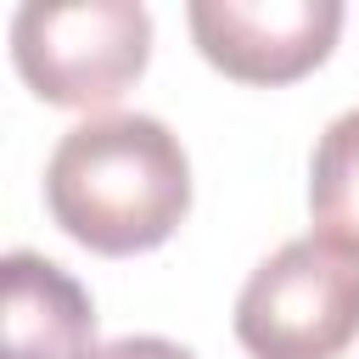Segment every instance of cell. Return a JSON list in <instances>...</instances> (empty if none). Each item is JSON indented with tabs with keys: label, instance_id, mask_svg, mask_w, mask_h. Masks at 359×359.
<instances>
[{
	"label": "cell",
	"instance_id": "6da1fadb",
	"mask_svg": "<svg viewBox=\"0 0 359 359\" xmlns=\"http://www.w3.org/2000/svg\"><path fill=\"white\" fill-rule=\"evenodd\" d=\"M45 208L101 258L151 252L191 213V157L151 112L84 118L45 163Z\"/></svg>",
	"mask_w": 359,
	"mask_h": 359
},
{
	"label": "cell",
	"instance_id": "7a4b0ae2",
	"mask_svg": "<svg viewBox=\"0 0 359 359\" xmlns=\"http://www.w3.org/2000/svg\"><path fill=\"white\" fill-rule=\"evenodd\" d=\"M230 325L252 359H337L359 337V247L320 230L280 241L236 292Z\"/></svg>",
	"mask_w": 359,
	"mask_h": 359
},
{
	"label": "cell",
	"instance_id": "3957f363",
	"mask_svg": "<svg viewBox=\"0 0 359 359\" xmlns=\"http://www.w3.org/2000/svg\"><path fill=\"white\" fill-rule=\"evenodd\" d=\"M11 62L39 101L101 118L151 62V11L135 0H28L11 11Z\"/></svg>",
	"mask_w": 359,
	"mask_h": 359
},
{
	"label": "cell",
	"instance_id": "277c9868",
	"mask_svg": "<svg viewBox=\"0 0 359 359\" xmlns=\"http://www.w3.org/2000/svg\"><path fill=\"white\" fill-rule=\"evenodd\" d=\"M342 17V0H191L185 11L196 50L241 84H292L314 73Z\"/></svg>",
	"mask_w": 359,
	"mask_h": 359
},
{
	"label": "cell",
	"instance_id": "5b68a950",
	"mask_svg": "<svg viewBox=\"0 0 359 359\" xmlns=\"http://www.w3.org/2000/svg\"><path fill=\"white\" fill-rule=\"evenodd\" d=\"M6 348L0 359H95V303L45 252L11 247L0 258Z\"/></svg>",
	"mask_w": 359,
	"mask_h": 359
},
{
	"label": "cell",
	"instance_id": "8992f818",
	"mask_svg": "<svg viewBox=\"0 0 359 359\" xmlns=\"http://www.w3.org/2000/svg\"><path fill=\"white\" fill-rule=\"evenodd\" d=\"M309 213L314 230L331 241L359 247V107L337 112L314 140L309 163Z\"/></svg>",
	"mask_w": 359,
	"mask_h": 359
},
{
	"label": "cell",
	"instance_id": "52a82bcc",
	"mask_svg": "<svg viewBox=\"0 0 359 359\" xmlns=\"http://www.w3.org/2000/svg\"><path fill=\"white\" fill-rule=\"evenodd\" d=\"M95 359H196V353L185 342H168V337H118Z\"/></svg>",
	"mask_w": 359,
	"mask_h": 359
}]
</instances>
